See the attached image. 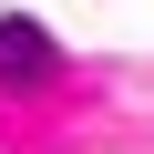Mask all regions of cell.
<instances>
[{
    "mask_svg": "<svg viewBox=\"0 0 154 154\" xmlns=\"http://www.w3.org/2000/svg\"><path fill=\"white\" fill-rule=\"evenodd\" d=\"M51 72H62V41L41 21H0V93H31V82H51Z\"/></svg>",
    "mask_w": 154,
    "mask_h": 154,
    "instance_id": "6da1fadb",
    "label": "cell"
}]
</instances>
